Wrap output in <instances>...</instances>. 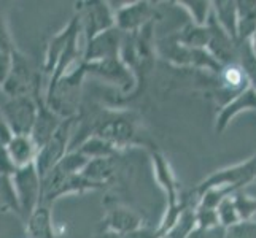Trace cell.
I'll return each mask as SVG.
<instances>
[{"mask_svg": "<svg viewBox=\"0 0 256 238\" xmlns=\"http://www.w3.org/2000/svg\"><path fill=\"white\" fill-rule=\"evenodd\" d=\"M253 181H256V153L250 159H246L245 162L226 167V169L216 170L212 175H208L204 181H200L190 192V196H186V199L196 208L199 197L208 189H220L226 196H231V194L237 191H244L246 184H250Z\"/></svg>", "mask_w": 256, "mask_h": 238, "instance_id": "obj_1", "label": "cell"}, {"mask_svg": "<svg viewBox=\"0 0 256 238\" xmlns=\"http://www.w3.org/2000/svg\"><path fill=\"white\" fill-rule=\"evenodd\" d=\"M86 76L84 64L82 62L64 75L59 81L45 92V103L50 110L59 114L62 119L75 118L80 103L82 83Z\"/></svg>", "mask_w": 256, "mask_h": 238, "instance_id": "obj_2", "label": "cell"}, {"mask_svg": "<svg viewBox=\"0 0 256 238\" xmlns=\"http://www.w3.org/2000/svg\"><path fill=\"white\" fill-rule=\"evenodd\" d=\"M90 135L104 138L121 151L137 140V121L128 111H104L94 121Z\"/></svg>", "mask_w": 256, "mask_h": 238, "instance_id": "obj_3", "label": "cell"}, {"mask_svg": "<svg viewBox=\"0 0 256 238\" xmlns=\"http://www.w3.org/2000/svg\"><path fill=\"white\" fill-rule=\"evenodd\" d=\"M0 111L13 135H30L38 116V102L34 95L4 97Z\"/></svg>", "mask_w": 256, "mask_h": 238, "instance_id": "obj_4", "label": "cell"}, {"mask_svg": "<svg viewBox=\"0 0 256 238\" xmlns=\"http://www.w3.org/2000/svg\"><path fill=\"white\" fill-rule=\"evenodd\" d=\"M75 119L76 116L64 119L60 127L56 130V134L50 138V142L38 149L35 167H37V172L42 178L54 169L72 148L70 145H72V127L75 124Z\"/></svg>", "mask_w": 256, "mask_h": 238, "instance_id": "obj_5", "label": "cell"}, {"mask_svg": "<svg viewBox=\"0 0 256 238\" xmlns=\"http://www.w3.org/2000/svg\"><path fill=\"white\" fill-rule=\"evenodd\" d=\"M42 89V75L35 73L32 65L22 52L16 49L10 75L2 84L5 97H22L34 95Z\"/></svg>", "mask_w": 256, "mask_h": 238, "instance_id": "obj_6", "label": "cell"}, {"mask_svg": "<svg viewBox=\"0 0 256 238\" xmlns=\"http://www.w3.org/2000/svg\"><path fill=\"white\" fill-rule=\"evenodd\" d=\"M13 184L21 207V218L26 223L42 202V176L35 164L20 169L13 176Z\"/></svg>", "mask_w": 256, "mask_h": 238, "instance_id": "obj_7", "label": "cell"}, {"mask_svg": "<svg viewBox=\"0 0 256 238\" xmlns=\"http://www.w3.org/2000/svg\"><path fill=\"white\" fill-rule=\"evenodd\" d=\"M76 8L82 16L84 43L114 27V11L108 2H83Z\"/></svg>", "mask_w": 256, "mask_h": 238, "instance_id": "obj_8", "label": "cell"}, {"mask_svg": "<svg viewBox=\"0 0 256 238\" xmlns=\"http://www.w3.org/2000/svg\"><path fill=\"white\" fill-rule=\"evenodd\" d=\"M114 11V25L122 33H136L144 29L148 22L154 21L156 8L152 2H134L118 8Z\"/></svg>", "mask_w": 256, "mask_h": 238, "instance_id": "obj_9", "label": "cell"}, {"mask_svg": "<svg viewBox=\"0 0 256 238\" xmlns=\"http://www.w3.org/2000/svg\"><path fill=\"white\" fill-rule=\"evenodd\" d=\"M83 64H84L86 75H94L107 83L118 84L121 87V91L124 92H129L130 86L136 83V76L132 73V70L120 57L104 59L90 64L83 62Z\"/></svg>", "mask_w": 256, "mask_h": 238, "instance_id": "obj_10", "label": "cell"}, {"mask_svg": "<svg viewBox=\"0 0 256 238\" xmlns=\"http://www.w3.org/2000/svg\"><path fill=\"white\" fill-rule=\"evenodd\" d=\"M210 30V40L207 45V51L214 56L223 67L229 64H237V52H239V41L234 40L222 25L215 19L212 13L207 22Z\"/></svg>", "mask_w": 256, "mask_h": 238, "instance_id": "obj_11", "label": "cell"}, {"mask_svg": "<svg viewBox=\"0 0 256 238\" xmlns=\"http://www.w3.org/2000/svg\"><path fill=\"white\" fill-rule=\"evenodd\" d=\"M122 35L124 33L114 25L113 29L105 30L99 35H96L90 41H86L83 62L90 64V62H97V60H104V59L120 57Z\"/></svg>", "mask_w": 256, "mask_h": 238, "instance_id": "obj_12", "label": "cell"}, {"mask_svg": "<svg viewBox=\"0 0 256 238\" xmlns=\"http://www.w3.org/2000/svg\"><path fill=\"white\" fill-rule=\"evenodd\" d=\"M82 16L80 13H76L70 22L66 25V27L60 30L59 33H56L54 37H52L48 43V48H46V54H45V64H43V72H42V76L46 79V86L51 79V75L54 72V68L59 62L60 56H62V52L67 46L68 40L72 38V35L78 30L82 29Z\"/></svg>", "mask_w": 256, "mask_h": 238, "instance_id": "obj_13", "label": "cell"}, {"mask_svg": "<svg viewBox=\"0 0 256 238\" xmlns=\"http://www.w3.org/2000/svg\"><path fill=\"white\" fill-rule=\"evenodd\" d=\"M246 111L256 113V89H253V87H248L242 94L234 97L232 100H229L224 107L220 108L215 119V132L223 134L236 116Z\"/></svg>", "mask_w": 256, "mask_h": 238, "instance_id": "obj_14", "label": "cell"}, {"mask_svg": "<svg viewBox=\"0 0 256 238\" xmlns=\"http://www.w3.org/2000/svg\"><path fill=\"white\" fill-rule=\"evenodd\" d=\"M34 97L38 102V116H37V121H35V126L32 129L30 137L40 149L43 145H46L50 142V138L52 135L56 134V130L60 127L64 119L46 107L45 97H40V92H37Z\"/></svg>", "mask_w": 256, "mask_h": 238, "instance_id": "obj_15", "label": "cell"}, {"mask_svg": "<svg viewBox=\"0 0 256 238\" xmlns=\"http://www.w3.org/2000/svg\"><path fill=\"white\" fill-rule=\"evenodd\" d=\"M142 218L134 210L121 204H114L108 208L107 216L104 219V231H112L120 235H130L142 229Z\"/></svg>", "mask_w": 256, "mask_h": 238, "instance_id": "obj_16", "label": "cell"}, {"mask_svg": "<svg viewBox=\"0 0 256 238\" xmlns=\"http://www.w3.org/2000/svg\"><path fill=\"white\" fill-rule=\"evenodd\" d=\"M216 81H218V94L228 95V100H232L234 97L252 87L248 83V78H246L239 64L224 65L222 73L216 75Z\"/></svg>", "mask_w": 256, "mask_h": 238, "instance_id": "obj_17", "label": "cell"}, {"mask_svg": "<svg viewBox=\"0 0 256 238\" xmlns=\"http://www.w3.org/2000/svg\"><path fill=\"white\" fill-rule=\"evenodd\" d=\"M28 238H58L52 224V207L42 204L26 221Z\"/></svg>", "mask_w": 256, "mask_h": 238, "instance_id": "obj_18", "label": "cell"}, {"mask_svg": "<svg viewBox=\"0 0 256 238\" xmlns=\"http://www.w3.org/2000/svg\"><path fill=\"white\" fill-rule=\"evenodd\" d=\"M156 51L162 59L169 60L174 65H191V48L184 46L176 33H167L166 37L158 40Z\"/></svg>", "mask_w": 256, "mask_h": 238, "instance_id": "obj_19", "label": "cell"}, {"mask_svg": "<svg viewBox=\"0 0 256 238\" xmlns=\"http://www.w3.org/2000/svg\"><path fill=\"white\" fill-rule=\"evenodd\" d=\"M6 151L18 169H24L30 164H35L38 146L35 145L30 135H13L6 143Z\"/></svg>", "mask_w": 256, "mask_h": 238, "instance_id": "obj_20", "label": "cell"}, {"mask_svg": "<svg viewBox=\"0 0 256 238\" xmlns=\"http://www.w3.org/2000/svg\"><path fill=\"white\" fill-rule=\"evenodd\" d=\"M14 43L12 40L10 29H8L5 11L0 8V86L5 83V79L10 75L14 57Z\"/></svg>", "mask_w": 256, "mask_h": 238, "instance_id": "obj_21", "label": "cell"}, {"mask_svg": "<svg viewBox=\"0 0 256 238\" xmlns=\"http://www.w3.org/2000/svg\"><path fill=\"white\" fill-rule=\"evenodd\" d=\"M212 13H214L218 24L239 41V24H237V2L234 0H216L212 2Z\"/></svg>", "mask_w": 256, "mask_h": 238, "instance_id": "obj_22", "label": "cell"}, {"mask_svg": "<svg viewBox=\"0 0 256 238\" xmlns=\"http://www.w3.org/2000/svg\"><path fill=\"white\" fill-rule=\"evenodd\" d=\"M116 157H102V159H91L82 175L86 180H90L96 184H100L105 188V184H108L113 176L116 175Z\"/></svg>", "mask_w": 256, "mask_h": 238, "instance_id": "obj_23", "label": "cell"}, {"mask_svg": "<svg viewBox=\"0 0 256 238\" xmlns=\"http://www.w3.org/2000/svg\"><path fill=\"white\" fill-rule=\"evenodd\" d=\"M237 24H239V41L250 40L256 30V0L237 2Z\"/></svg>", "mask_w": 256, "mask_h": 238, "instance_id": "obj_24", "label": "cell"}, {"mask_svg": "<svg viewBox=\"0 0 256 238\" xmlns=\"http://www.w3.org/2000/svg\"><path fill=\"white\" fill-rule=\"evenodd\" d=\"M74 151L82 153L83 156H86L88 159H102V157H116L120 154V151L114 148L112 143L105 142L104 138L96 137V135H90L86 140L78 145Z\"/></svg>", "mask_w": 256, "mask_h": 238, "instance_id": "obj_25", "label": "cell"}, {"mask_svg": "<svg viewBox=\"0 0 256 238\" xmlns=\"http://www.w3.org/2000/svg\"><path fill=\"white\" fill-rule=\"evenodd\" d=\"M176 37L186 48H207L210 40V30L208 25H198L190 21L176 32Z\"/></svg>", "mask_w": 256, "mask_h": 238, "instance_id": "obj_26", "label": "cell"}, {"mask_svg": "<svg viewBox=\"0 0 256 238\" xmlns=\"http://www.w3.org/2000/svg\"><path fill=\"white\" fill-rule=\"evenodd\" d=\"M0 213H14L21 218V207L12 176H0Z\"/></svg>", "mask_w": 256, "mask_h": 238, "instance_id": "obj_27", "label": "cell"}, {"mask_svg": "<svg viewBox=\"0 0 256 238\" xmlns=\"http://www.w3.org/2000/svg\"><path fill=\"white\" fill-rule=\"evenodd\" d=\"M175 3L188 13L191 22L198 25H207L212 16V2L208 0H180Z\"/></svg>", "mask_w": 256, "mask_h": 238, "instance_id": "obj_28", "label": "cell"}, {"mask_svg": "<svg viewBox=\"0 0 256 238\" xmlns=\"http://www.w3.org/2000/svg\"><path fill=\"white\" fill-rule=\"evenodd\" d=\"M237 64L240 65L244 73L248 78V83L256 89V52L252 48L250 40L239 41V52H237Z\"/></svg>", "mask_w": 256, "mask_h": 238, "instance_id": "obj_29", "label": "cell"}, {"mask_svg": "<svg viewBox=\"0 0 256 238\" xmlns=\"http://www.w3.org/2000/svg\"><path fill=\"white\" fill-rule=\"evenodd\" d=\"M231 197L237 213L240 216V221H252L253 216L256 215V199L250 197L244 191H237L231 194Z\"/></svg>", "mask_w": 256, "mask_h": 238, "instance_id": "obj_30", "label": "cell"}, {"mask_svg": "<svg viewBox=\"0 0 256 238\" xmlns=\"http://www.w3.org/2000/svg\"><path fill=\"white\" fill-rule=\"evenodd\" d=\"M216 211H218L220 226H222L223 229H228V227H231L237 223H240V216H239V213H237L231 196H228L222 200V204L218 205Z\"/></svg>", "mask_w": 256, "mask_h": 238, "instance_id": "obj_31", "label": "cell"}, {"mask_svg": "<svg viewBox=\"0 0 256 238\" xmlns=\"http://www.w3.org/2000/svg\"><path fill=\"white\" fill-rule=\"evenodd\" d=\"M223 238H256V221H240L224 229Z\"/></svg>", "mask_w": 256, "mask_h": 238, "instance_id": "obj_32", "label": "cell"}, {"mask_svg": "<svg viewBox=\"0 0 256 238\" xmlns=\"http://www.w3.org/2000/svg\"><path fill=\"white\" fill-rule=\"evenodd\" d=\"M18 170V167L12 161L10 154L6 151V146H0V176H13Z\"/></svg>", "mask_w": 256, "mask_h": 238, "instance_id": "obj_33", "label": "cell"}, {"mask_svg": "<svg viewBox=\"0 0 256 238\" xmlns=\"http://www.w3.org/2000/svg\"><path fill=\"white\" fill-rule=\"evenodd\" d=\"M224 237V229L218 227L214 231H202V229H194V231L188 235V238H223Z\"/></svg>", "mask_w": 256, "mask_h": 238, "instance_id": "obj_34", "label": "cell"}, {"mask_svg": "<svg viewBox=\"0 0 256 238\" xmlns=\"http://www.w3.org/2000/svg\"><path fill=\"white\" fill-rule=\"evenodd\" d=\"M13 137V132L8 127L6 121L2 116V111H0V146H6V143L10 142Z\"/></svg>", "mask_w": 256, "mask_h": 238, "instance_id": "obj_35", "label": "cell"}, {"mask_svg": "<svg viewBox=\"0 0 256 238\" xmlns=\"http://www.w3.org/2000/svg\"><path fill=\"white\" fill-rule=\"evenodd\" d=\"M94 238H126L124 235H120L116 232H112V231H104L99 235H96Z\"/></svg>", "mask_w": 256, "mask_h": 238, "instance_id": "obj_36", "label": "cell"}, {"mask_svg": "<svg viewBox=\"0 0 256 238\" xmlns=\"http://www.w3.org/2000/svg\"><path fill=\"white\" fill-rule=\"evenodd\" d=\"M250 43H252V48H253V51L256 52V30H254V33L252 35V38H250Z\"/></svg>", "mask_w": 256, "mask_h": 238, "instance_id": "obj_37", "label": "cell"}, {"mask_svg": "<svg viewBox=\"0 0 256 238\" xmlns=\"http://www.w3.org/2000/svg\"><path fill=\"white\" fill-rule=\"evenodd\" d=\"M0 97H2V99L5 97V94H4V91H2V86H0Z\"/></svg>", "mask_w": 256, "mask_h": 238, "instance_id": "obj_38", "label": "cell"}]
</instances>
